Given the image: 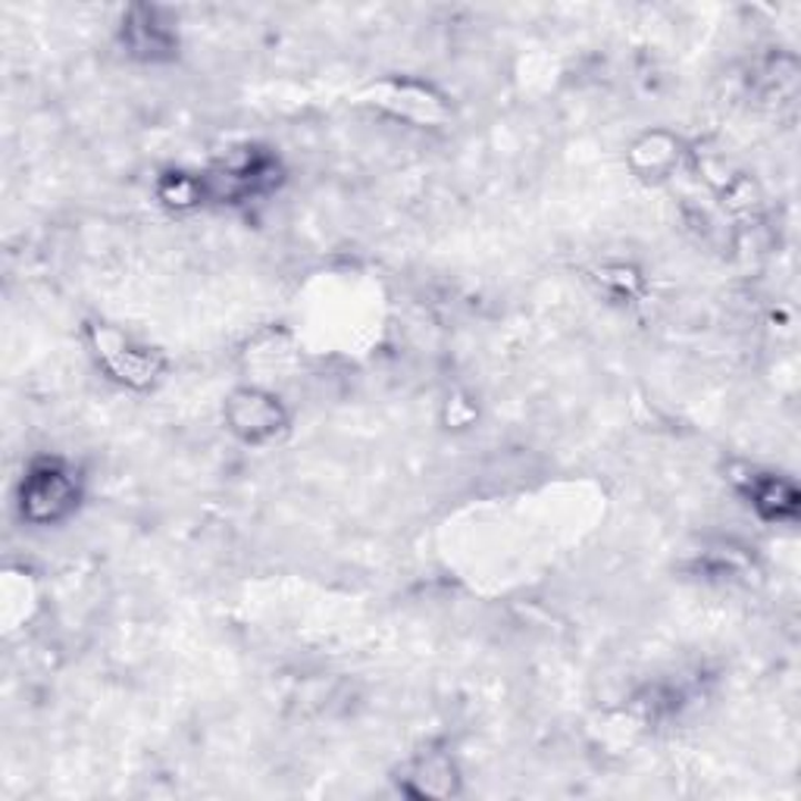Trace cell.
Masks as SVG:
<instances>
[{"mask_svg":"<svg viewBox=\"0 0 801 801\" xmlns=\"http://www.w3.org/2000/svg\"><path fill=\"white\" fill-rule=\"evenodd\" d=\"M751 505L758 507L764 517H770V520H789V517H795L799 495L783 479L767 476V479H758L754 488H751Z\"/></svg>","mask_w":801,"mask_h":801,"instance_id":"2","label":"cell"},{"mask_svg":"<svg viewBox=\"0 0 801 801\" xmlns=\"http://www.w3.org/2000/svg\"><path fill=\"white\" fill-rule=\"evenodd\" d=\"M139 22H129V26H125V41H129V48L141 53V57L158 60L160 51L170 48V32L154 19V13L139 10Z\"/></svg>","mask_w":801,"mask_h":801,"instance_id":"3","label":"cell"},{"mask_svg":"<svg viewBox=\"0 0 801 801\" xmlns=\"http://www.w3.org/2000/svg\"><path fill=\"white\" fill-rule=\"evenodd\" d=\"M75 501V486H72L70 473L60 470L57 464H44L38 470L29 473L26 479V514L32 520H57L63 517Z\"/></svg>","mask_w":801,"mask_h":801,"instance_id":"1","label":"cell"}]
</instances>
